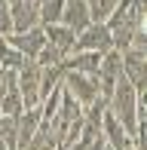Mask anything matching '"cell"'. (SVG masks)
<instances>
[{
    "mask_svg": "<svg viewBox=\"0 0 147 150\" xmlns=\"http://www.w3.org/2000/svg\"><path fill=\"white\" fill-rule=\"evenodd\" d=\"M107 110L117 117V122L132 135V138L138 135V89L126 80V74L119 77L113 95L107 98Z\"/></svg>",
    "mask_w": 147,
    "mask_h": 150,
    "instance_id": "6da1fadb",
    "label": "cell"
},
{
    "mask_svg": "<svg viewBox=\"0 0 147 150\" xmlns=\"http://www.w3.org/2000/svg\"><path fill=\"white\" fill-rule=\"evenodd\" d=\"M107 28H110V37H113V49H129L135 31L141 28V12H138L135 0H123V3L113 9V16L107 18Z\"/></svg>",
    "mask_w": 147,
    "mask_h": 150,
    "instance_id": "7a4b0ae2",
    "label": "cell"
},
{
    "mask_svg": "<svg viewBox=\"0 0 147 150\" xmlns=\"http://www.w3.org/2000/svg\"><path fill=\"white\" fill-rule=\"evenodd\" d=\"M40 80H43V67H40L34 58H28V61H25V67L18 71V92H22L25 110H31V107H40V104H43Z\"/></svg>",
    "mask_w": 147,
    "mask_h": 150,
    "instance_id": "3957f363",
    "label": "cell"
},
{
    "mask_svg": "<svg viewBox=\"0 0 147 150\" xmlns=\"http://www.w3.org/2000/svg\"><path fill=\"white\" fill-rule=\"evenodd\" d=\"M119 77H123V52H119V49H110V52H104V55H101V64H98V74H95L98 92H101L104 101L113 95Z\"/></svg>",
    "mask_w": 147,
    "mask_h": 150,
    "instance_id": "277c9868",
    "label": "cell"
},
{
    "mask_svg": "<svg viewBox=\"0 0 147 150\" xmlns=\"http://www.w3.org/2000/svg\"><path fill=\"white\" fill-rule=\"evenodd\" d=\"M113 49V37H110V28L107 25H98L92 22L86 31L77 34V46H74V52H98V55H104V52Z\"/></svg>",
    "mask_w": 147,
    "mask_h": 150,
    "instance_id": "5b68a950",
    "label": "cell"
},
{
    "mask_svg": "<svg viewBox=\"0 0 147 150\" xmlns=\"http://www.w3.org/2000/svg\"><path fill=\"white\" fill-rule=\"evenodd\" d=\"M61 86H64V89H68L74 98L80 101V104H83V110L101 98L95 74H92V77H86V74H74V71H68V74H64V83H61Z\"/></svg>",
    "mask_w": 147,
    "mask_h": 150,
    "instance_id": "8992f818",
    "label": "cell"
},
{
    "mask_svg": "<svg viewBox=\"0 0 147 150\" xmlns=\"http://www.w3.org/2000/svg\"><path fill=\"white\" fill-rule=\"evenodd\" d=\"M9 9H12V34L40 28V3L37 0H9Z\"/></svg>",
    "mask_w": 147,
    "mask_h": 150,
    "instance_id": "52a82bcc",
    "label": "cell"
},
{
    "mask_svg": "<svg viewBox=\"0 0 147 150\" xmlns=\"http://www.w3.org/2000/svg\"><path fill=\"white\" fill-rule=\"evenodd\" d=\"M123 74L138 92L147 89V58L138 49H123Z\"/></svg>",
    "mask_w": 147,
    "mask_h": 150,
    "instance_id": "ba28073f",
    "label": "cell"
},
{
    "mask_svg": "<svg viewBox=\"0 0 147 150\" xmlns=\"http://www.w3.org/2000/svg\"><path fill=\"white\" fill-rule=\"evenodd\" d=\"M6 43H12L25 58H34L37 61V55L43 52V46H46V31H43V25H40V28H31L25 34H9Z\"/></svg>",
    "mask_w": 147,
    "mask_h": 150,
    "instance_id": "9c48e42d",
    "label": "cell"
},
{
    "mask_svg": "<svg viewBox=\"0 0 147 150\" xmlns=\"http://www.w3.org/2000/svg\"><path fill=\"white\" fill-rule=\"evenodd\" d=\"M61 25H68L74 31H86L92 25V12H89V3L86 0H68L64 3V16H61Z\"/></svg>",
    "mask_w": 147,
    "mask_h": 150,
    "instance_id": "30bf717a",
    "label": "cell"
},
{
    "mask_svg": "<svg viewBox=\"0 0 147 150\" xmlns=\"http://www.w3.org/2000/svg\"><path fill=\"white\" fill-rule=\"evenodd\" d=\"M43 126V110L40 107H31L18 117V150H28V144L34 141V135Z\"/></svg>",
    "mask_w": 147,
    "mask_h": 150,
    "instance_id": "8fae6325",
    "label": "cell"
},
{
    "mask_svg": "<svg viewBox=\"0 0 147 150\" xmlns=\"http://www.w3.org/2000/svg\"><path fill=\"white\" fill-rule=\"evenodd\" d=\"M43 31H46V40H49L52 46H58V49L64 52V55H71L74 52V46H77V31L68 28V25H43Z\"/></svg>",
    "mask_w": 147,
    "mask_h": 150,
    "instance_id": "7c38bea8",
    "label": "cell"
},
{
    "mask_svg": "<svg viewBox=\"0 0 147 150\" xmlns=\"http://www.w3.org/2000/svg\"><path fill=\"white\" fill-rule=\"evenodd\" d=\"M98 64H101V55L98 52H71L64 58V71H74V74H98Z\"/></svg>",
    "mask_w": 147,
    "mask_h": 150,
    "instance_id": "4fadbf2b",
    "label": "cell"
},
{
    "mask_svg": "<svg viewBox=\"0 0 147 150\" xmlns=\"http://www.w3.org/2000/svg\"><path fill=\"white\" fill-rule=\"evenodd\" d=\"M25 61H28V58H25L16 46L6 43V37H0V67H3V71H16L18 74L25 67Z\"/></svg>",
    "mask_w": 147,
    "mask_h": 150,
    "instance_id": "5bb4252c",
    "label": "cell"
},
{
    "mask_svg": "<svg viewBox=\"0 0 147 150\" xmlns=\"http://www.w3.org/2000/svg\"><path fill=\"white\" fill-rule=\"evenodd\" d=\"M0 113H3V117H22L25 113V101H22L18 86H12V89L0 98Z\"/></svg>",
    "mask_w": 147,
    "mask_h": 150,
    "instance_id": "9a60e30c",
    "label": "cell"
},
{
    "mask_svg": "<svg viewBox=\"0 0 147 150\" xmlns=\"http://www.w3.org/2000/svg\"><path fill=\"white\" fill-rule=\"evenodd\" d=\"M64 3L68 0H43L40 3V25H58L64 16Z\"/></svg>",
    "mask_w": 147,
    "mask_h": 150,
    "instance_id": "2e32d148",
    "label": "cell"
},
{
    "mask_svg": "<svg viewBox=\"0 0 147 150\" xmlns=\"http://www.w3.org/2000/svg\"><path fill=\"white\" fill-rule=\"evenodd\" d=\"M0 141L9 150H18V117H3L0 120Z\"/></svg>",
    "mask_w": 147,
    "mask_h": 150,
    "instance_id": "e0dca14e",
    "label": "cell"
},
{
    "mask_svg": "<svg viewBox=\"0 0 147 150\" xmlns=\"http://www.w3.org/2000/svg\"><path fill=\"white\" fill-rule=\"evenodd\" d=\"M64 58H68V55H64V52L58 49V46H52L49 40H46L43 52L37 55V64H40V67H55V64H64Z\"/></svg>",
    "mask_w": 147,
    "mask_h": 150,
    "instance_id": "ac0fdd59",
    "label": "cell"
},
{
    "mask_svg": "<svg viewBox=\"0 0 147 150\" xmlns=\"http://www.w3.org/2000/svg\"><path fill=\"white\" fill-rule=\"evenodd\" d=\"M12 34V9L9 0H0V37H9Z\"/></svg>",
    "mask_w": 147,
    "mask_h": 150,
    "instance_id": "d6986e66",
    "label": "cell"
},
{
    "mask_svg": "<svg viewBox=\"0 0 147 150\" xmlns=\"http://www.w3.org/2000/svg\"><path fill=\"white\" fill-rule=\"evenodd\" d=\"M12 86H18V74H16V71H3V67H0V98H3Z\"/></svg>",
    "mask_w": 147,
    "mask_h": 150,
    "instance_id": "ffe728a7",
    "label": "cell"
},
{
    "mask_svg": "<svg viewBox=\"0 0 147 150\" xmlns=\"http://www.w3.org/2000/svg\"><path fill=\"white\" fill-rule=\"evenodd\" d=\"M141 31H144V34H147V16H144V18H141Z\"/></svg>",
    "mask_w": 147,
    "mask_h": 150,
    "instance_id": "44dd1931",
    "label": "cell"
},
{
    "mask_svg": "<svg viewBox=\"0 0 147 150\" xmlns=\"http://www.w3.org/2000/svg\"><path fill=\"white\" fill-rule=\"evenodd\" d=\"M0 150H9V147H6V144H3V141H0Z\"/></svg>",
    "mask_w": 147,
    "mask_h": 150,
    "instance_id": "7402d4cb",
    "label": "cell"
},
{
    "mask_svg": "<svg viewBox=\"0 0 147 150\" xmlns=\"http://www.w3.org/2000/svg\"><path fill=\"white\" fill-rule=\"evenodd\" d=\"M0 120H3V113H0Z\"/></svg>",
    "mask_w": 147,
    "mask_h": 150,
    "instance_id": "603a6c76",
    "label": "cell"
},
{
    "mask_svg": "<svg viewBox=\"0 0 147 150\" xmlns=\"http://www.w3.org/2000/svg\"><path fill=\"white\" fill-rule=\"evenodd\" d=\"M144 58H147V52H144Z\"/></svg>",
    "mask_w": 147,
    "mask_h": 150,
    "instance_id": "cb8c5ba5",
    "label": "cell"
}]
</instances>
